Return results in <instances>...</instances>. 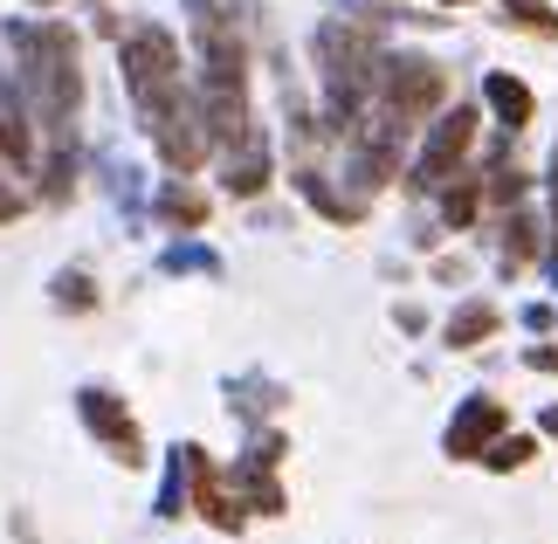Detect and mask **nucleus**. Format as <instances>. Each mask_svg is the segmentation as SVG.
Listing matches in <instances>:
<instances>
[{
  "instance_id": "1",
  "label": "nucleus",
  "mask_w": 558,
  "mask_h": 544,
  "mask_svg": "<svg viewBox=\"0 0 558 544\" xmlns=\"http://www.w3.org/2000/svg\"><path fill=\"white\" fill-rule=\"evenodd\" d=\"M124 83H132V104H138L145 132H153V145L166 152V166L193 172L207 159V111L186 97V83H180L173 35L166 28H132L124 35Z\"/></svg>"
},
{
  "instance_id": "2",
  "label": "nucleus",
  "mask_w": 558,
  "mask_h": 544,
  "mask_svg": "<svg viewBox=\"0 0 558 544\" xmlns=\"http://www.w3.org/2000/svg\"><path fill=\"white\" fill-rule=\"evenodd\" d=\"M14 56H21V83H28V104L41 118V132L56 145L49 166V193L62 201L70 193V145H76V104H83V76H76V41L56 21H14Z\"/></svg>"
},
{
  "instance_id": "3",
  "label": "nucleus",
  "mask_w": 558,
  "mask_h": 544,
  "mask_svg": "<svg viewBox=\"0 0 558 544\" xmlns=\"http://www.w3.org/2000/svg\"><path fill=\"white\" fill-rule=\"evenodd\" d=\"M435 104H441V70H435V62L393 56V62L379 70V111L393 118V124H421Z\"/></svg>"
},
{
  "instance_id": "4",
  "label": "nucleus",
  "mask_w": 558,
  "mask_h": 544,
  "mask_svg": "<svg viewBox=\"0 0 558 544\" xmlns=\"http://www.w3.org/2000/svg\"><path fill=\"white\" fill-rule=\"evenodd\" d=\"M469 138H476V111H448L435 132H427L421 159H414V186H421V193H441L448 180H456V166H462Z\"/></svg>"
},
{
  "instance_id": "5",
  "label": "nucleus",
  "mask_w": 558,
  "mask_h": 544,
  "mask_svg": "<svg viewBox=\"0 0 558 544\" xmlns=\"http://www.w3.org/2000/svg\"><path fill=\"white\" fill-rule=\"evenodd\" d=\"M83 427H90L97 442L118 455V462H145L138 421H132V413H124V400H118V394H104V386H90V394H83Z\"/></svg>"
},
{
  "instance_id": "6",
  "label": "nucleus",
  "mask_w": 558,
  "mask_h": 544,
  "mask_svg": "<svg viewBox=\"0 0 558 544\" xmlns=\"http://www.w3.org/2000/svg\"><path fill=\"white\" fill-rule=\"evenodd\" d=\"M180 469H186V483H193V504H201V517L214 531H242V504L221 489V475H214V462L201 448H180Z\"/></svg>"
},
{
  "instance_id": "7",
  "label": "nucleus",
  "mask_w": 558,
  "mask_h": 544,
  "mask_svg": "<svg viewBox=\"0 0 558 544\" xmlns=\"http://www.w3.org/2000/svg\"><path fill=\"white\" fill-rule=\"evenodd\" d=\"M504 442V400H469L448 427V455L456 462H483V448Z\"/></svg>"
},
{
  "instance_id": "8",
  "label": "nucleus",
  "mask_w": 558,
  "mask_h": 544,
  "mask_svg": "<svg viewBox=\"0 0 558 544\" xmlns=\"http://www.w3.org/2000/svg\"><path fill=\"white\" fill-rule=\"evenodd\" d=\"M483 97H489V111H497L504 132H524L531 111H538V104H531V90H524L518 76H504V70H489V76H483Z\"/></svg>"
},
{
  "instance_id": "9",
  "label": "nucleus",
  "mask_w": 558,
  "mask_h": 544,
  "mask_svg": "<svg viewBox=\"0 0 558 544\" xmlns=\"http://www.w3.org/2000/svg\"><path fill=\"white\" fill-rule=\"evenodd\" d=\"M263 186H269V145H263V132H248L228 152V193L248 201V193H263Z\"/></svg>"
},
{
  "instance_id": "10",
  "label": "nucleus",
  "mask_w": 558,
  "mask_h": 544,
  "mask_svg": "<svg viewBox=\"0 0 558 544\" xmlns=\"http://www.w3.org/2000/svg\"><path fill=\"white\" fill-rule=\"evenodd\" d=\"M489 331H497V303L469 297L462 311H456V324H448V344H462V352H469V344H483Z\"/></svg>"
},
{
  "instance_id": "11",
  "label": "nucleus",
  "mask_w": 558,
  "mask_h": 544,
  "mask_svg": "<svg viewBox=\"0 0 558 544\" xmlns=\"http://www.w3.org/2000/svg\"><path fill=\"white\" fill-rule=\"evenodd\" d=\"M159 221H173V228H207V201L193 186H166L159 193Z\"/></svg>"
},
{
  "instance_id": "12",
  "label": "nucleus",
  "mask_w": 558,
  "mask_h": 544,
  "mask_svg": "<svg viewBox=\"0 0 558 544\" xmlns=\"http://www.w3.org/2000/svg\"><path fill=\"white\" fill-rule=\"evenodd\" d=\"M296 193H304V201H311L317 214H331V221H359V207H352V201H338V193H331L325 180H317V166L296 172Z\"/></svg>"
},
{
  "instance_id": "13",
  "label": "nucleus",
  "mask_w": 558,
  "mask_h": 544,
  "mask_svg": "<svg viewBox=\"0 0 558 544\" xmlns=\"http://www.w3.org/2000/svg\"><path fill=\"white\" fill-rule=\"evenodd\" d=\"M504 14H510V28H531V35H558V14L545 8V0H504Z\"/></svg>"
},
{
  "instance_id": "14",
  "label": "nucleus",
  "mask_w": 558,
  "mask_h": 544,
  "mask_svg": "<svg viewBox=\"0 0 558 544\" xmlns=\"http://www.w3.org/2000/svg\"><path fill=\"white\" fill-rule=\"evenodd\" d=\"M56 303H62V311H97L90 276H83V269H62V276H56Z\"/></svg>"
},
{
  "instance_id": "15",
  "label": "nucleus",
  "mask_w": 558,
  "mask_h": 544,
  "mask_svg": "<svg viewBox=\"0 0 558 544\" xmlns=\"http://www.w3.org/2000/svg\"><path fill=\"white\" fill-rule=\"evenodd\" d=\"M531 255H538V221L518 214V221H510V242H504V263L518 269V263H531Z\"/></svg>"
},
{
  "instance_id": "16",
  "label": "nucleus",
  "mask_w": 558,
  "mask_h": 544,
  "mask_svg": "<svg viewBox=\"0 0 558 544\" xmlns=\"http://www.w3.org/2000/svg\"><path fill=\"white\" fill-rule=\"evenodd\" d=\"M476 201H483V180H448V221L456 228L476 221Z\"/></svg>"
},
{
  "instance_id": "17",
  "label": "nucleus",
  "mask_w": 558,
  "mask_h": 544,
  "mask_svg": "<svg viewBox=\"0 0 558 544\" xmlns=\"http://www.w3.org/2000/svg\"><path fill=\"white\" fill-rule=\"evenodd\" d=\"M483 462L497 469V475H504V469H524V462H531V442H524V434H504V442L483 448Z\"/></svg>"
},
{
  "instance_id": "18",
  "label": "nucleus",
  "mask_w": 558,
  "mask_h": 544,
  "mask_svg": "<svg viewBox=\"0 0 558 544\" xmlns=\"http://www.w3.org/2000/svg\"><path fill=\"white\" fill-rule=\"evenodd\" d=\"M166 269H207L214 276V255L207 249H173V255H166Z\"/></svg>"
},
{
  "instance_id": "19",
  "label": "nucleus",
  "mask_w": 558,
  "mask_h": 544,
  "mask_svg": "<svg viewBox=\"0 0 558 544\" xmlns=\"http://www.w3.org/2000/svg\"><path fill=\"white\" fill-rule=\"evenodd\" d=\"M524 365H531V373H558V344H531Z\"/></svg>"
},
{
  "instance_id": "20",
  "label": "nucleus",
  "mask_w": 558,
  "mask_h": 544,
  "mask_svg": "<svg viewBox=\"0 0 558 544\" xmlns=\"http://www.w3.org/2000/svg\"><path fill=\"white\" fill-rule=\"evenodd\" d=\"M545 434H551V442H558V407H551V413H545Z\"/></svg>"
},
{
  "instance_id": "21",
  "label": "nucleus",
  "mask_w": 558,
  "mask_h": 544,
  "mask_svg": "<svg viewBox=\"0 0 558 544\" xmlns=\"http://www.w3.org/2000/svg\"><path fill=\"white\" fill-rule=\"evenodd\" d=\"M551 214H558V159H551Z\"/></svg>"
}]
</instances>
